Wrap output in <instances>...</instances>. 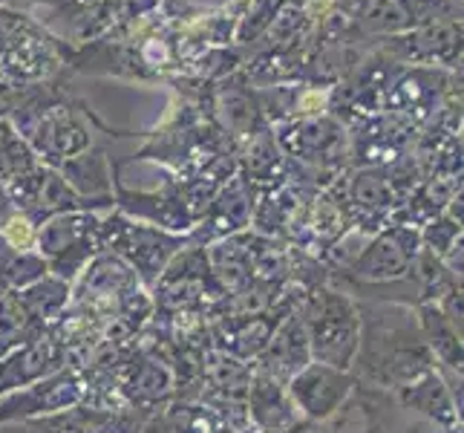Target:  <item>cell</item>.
I'll return each instance as SVG.
<instances>
[{
    "instance_id": "obj_9",
    "label": "cell",
    "mask_w": 464,
    "mask_h": 433,
    "mask_svg": "<svg viewBox=\"0 0 464 433\" xmlns=\"http://www.w3.org/2000/svg\"><path fill=\"white\" fill-rule=\"evenodd\" d=\"M58 75H70L55 50V32L18 9L9 26V35L0 50V78L14 87L53 82Z\"/></svg>"
},
{
    "instance_id": "obj_40",
    "label": "cell",
    "mask_w": 464,
    "mask_h": 433,
    "mask_svg": "<svg viewBox=\"0 0 464 433\" xmlns=\"http://www.w3.org/2000/svg\"><path fill=\"white\" fill-rule=\"evenodd\" d=\"M401 433H461V430H447V428H439V425H430L424 419H410Z\"/></svg>"
},
{
    "instance_id": "obj_20",
    "label": "cell",
    "mask_w": 464,
    "mask_h": 433,
    "mask_svg": "<svg viewBox=\"0 0 464 433\" xmlns=\"http://www.w3.org/2000/svg\"><path fill=\"white\" fill-rule=\"evenodd\" d=\"M341 191H343V202L349 214V229H358L372 237L383 226H390L398 200L390 188L387 171L349 168L341 176Z\"/></svg>"
},
{
    "instance_id": "obj_44",
    "label": "cell",
    "mask_w": 464,
    "mask_h": 433,
    "mask_svg": "<svg viewBox=\"0 0 464 433\" xmlns=\"http://www.w3.org/2000/svg\"><path fill=\"white\" fill-rule=\"evenodd\" d=\"M303 428H306V425H303ZM303 428H292V430H260V433H300Z\"/></svg>"
},
{
    "instance_id": "obj_34",
    "label": "cell",
    "mask_w": 464,
    "mask_h": 433,
    "mask_svg": "<svg viewBox=\"0 0 464 433\" xmlns=\"http://www.w3.org/2000/svg\"><path fill=\"white\" fill-rule=\"evenodd\" d=\"M26 315L35 320L38 330H50L55 320L70 310V283H63L55 275H44L32 286L18 292Z\"/></svg>"
},
{
    "instance_id": "obj_37",
    "label": "cell",
    "mask_w": 464,
    "mask_h": 433,
    "mask_svg": "<svg viewBox=\"0 0 464 433\" xmlns=\"http://www.w3.org/2000/svg\"><path fill=\"white\" fill-rule=\"evenodd\" d=\"M38 165L41 162H38L35 151H32L18 133H12L9 139L0 142V185L12 182L14 176H21Z\"/></svg>"
},
{
    "instance_id": "obj_14",
    "label": "cell",
    "mask_w": 464,
    "mask_h": 433,
    "mask_svg": "<svg viewBox=\"0 0 464 433\" xmlns=\"http://www.w3.org/2000/svg\"><path fill=\"white\" fill-rule=\"evenodd\" d=\"M372 46L404 67L461 70V18L424 24L404 32V35L372 41Z\"/></svg>"
},
{
    "instance_id": "obj_39",
    "label": "cell",
    "mask_w": 464,
    "mask_h": 433,
    "mask_svg": "<svg viewBox=\"0 0 464 433\" xmlns=\"http://www.w3.org/2000/svg\"><path fill=\"white\" fill-rule=\"evenodd\" d=\"M87 4H92V0H50L46 6L53 9V18H61L63 21V18H70L72 12H78L82 6H87Z\"/></svg>"
},
{
    "instance_id": "obj_23",
    "label": "cell",
    "mask_w": 464,
    "mask_h": 433,
    "mask_svg": "<svg viewBox=\"0 0 464 433\" xmlns=\"http://www.w3.org/2000/svg\"><path fill=\"white\" fill-rule=\"evenodd\" d=\"M257 194H260V188L237 171L231 180L219 188V194L211 200V205H208V212L202 214V220L188 231L190 246H202L205 249V246L217 243V240H222V237L248 231Z\"/></svg>"
},
{
    "instance_id": "obj_27",
    "label": "cell",
    "mask_w": 464,
    "mask_h": 433,
    "mask_svg": "<svg viewBox=\"0 0 464 433\" xmlns=\"http://www.w3.org/2000/svg\"><path fill=\"white\" fill-rule=\"evenodd\" d=\"M145 422V416L133 408L107 410L78 402L63 413L46 416V419H32L26 422V428L32 433H141Z\"/></svg>"
},
{
    "instance_id": "obj_30",
    "label": "cell",
    "mask_w": 464,
    "mask_h": 433,
    "mask_svg": "<svg viewBox=\"0 0 464 433\" xmlns=\"http://www.w3.org/2000/svg\"><path fill=\"white\" fill-rule=\"evenodd\" d=\"M246 413L251 419V428L257 433L260 430H292V428L306 425L300 419L295 402L289 399L285 384L266 376L257 367H254V376L246 393Z\"/></svg>"
},
{
    "instance_id": "obj_15",
    "label": "cell",
    "mask_w": 464,
    "mask_h": 433,
    "mask_svg": "<svg viewBox=\"0 0 464 433\" xmlns=\"http://www.w3.org/2000/svg\"><path fill=\"white\" fill-rule=\"evenodd\" d=\"M139 289H145V286H141V280L136 278V271L130 266L121 258H116V254L99 251L70 286V307L87 310L90 315L104 320L113 315L127 298L136 295Z\"/></svg>"
},
{
    "instance_id": "obj_29",
    "label": "cell",
    "mask_w": 464,
    "mask_h": 433,
    "mask_svg": "<svg viewBox=\"0 0 464 433\" xmlns=\"http://www.w3.org/2000/svg\"><path fill=\"white\" fill-rule=\"evenodd\" d=\"M55 171L82 200L95 202L104 212L113 208V182L121 168H116V159H110L107 148H102V144H90L87 151L70 156Z\"/></svg>"
},
{
    "instance_id": "obj_36",
    "label": "cell",
    "mask_w": 464,
    "mask_h": 433,
    "mask_svg": "<svg viewBox=\"0 0 464 433\" xmlns=\"http://www.w3.org/2000/svg\"><path fill=\"white\" fill-rule=\"evenodd\" d=\"M44 275H50V269H46V261L38 251H12L0 266V289L21 292V289L32 286Z\"/></svg>"
},
{
    "instance_id": "obj_25",
    "label": "cell",
    "mask_w": 464,
    "mask_h": 433,
    "mask_svg": "<svg viewBox=\"0 0 464 433\" xmlns=\"http://www.w3.org/2000/svg\"><path fill=\"white\" fill-rule=\"evenodd\" d=\"M392 399L398 408L415 416V419L447 430H461V396L450 388V381L441 376L439 367L404 384L401 390L392 393Z\"/></svg>"
},
{
    "instance_id": "obj_33",
    "label": "cell",
    "mask_w": 464,
    "mask_h": 433,
    "mask_svg": "<svg viewBox=\"0 0 464 433\" xmlns=\"http://www.w3.org/2000/svg\"><path fill=\"white\" fill-rule=\"evenodd\" d=\"M254 234L248 231H239L231 237H222L217 243L205 246V258L208 266H211L214 278L219 280V286L226 292H234L243 283L251 280V251H254Z\"/></svg>"
},
{
    "instance_id": "obj_8",
    "label": "cell",
    "mask_w": 464,
    "mask_h": 433,
    "mask_svg": "<svg viewBox=\"0 0 464 433\" xmlns=\"http://www.w3.org/2000/svg\"><path fill=\"white\" fill-rule=\"evenodd\" d=\"M349 21V44L363 46L424 24L461 18V0H334Z\"/></svg>"
},
{
    "instance_id": "obj_43",
    "label": "cell",
    "mask_w": 464,
    "mask_h": 433,
    "mask_svg": "<svg viewBox=\"0 0 464 433\" xmlns=\"http://www.w3.org/2000/svg\"><path fill=\"white\" fill-rule=\"evenodd\" d=\"M12 133H14V127L9 124V119H0V142L9 139Z\"/></svg>"
},
{
    "instance_id": "obj_7",
    "label": "cell",
    "mask_w": 464,
    "mask_h": 433,
    "mask_svg": "<svg viewBox=\"0 0 464 433\" xmlns=\"http://www.w3.org/2000/svg\"><path fill=\"white\" fill-rule=\"evenodd\" d=\"M185 246H190L188 234H173L165 229L148 226V222L124 217L116 208L113 212H104L99 222V249L121 258L136 271V278L141 280V286H145L148 292L156 286L165 266Z\"/></svg>"
},
{
    "instance_id": "obj_21",
    "label": "cell",
    "mask_w": 464,
    "mask_h": 433,
    "mask_svg": "<svg viewBox=\"0 0 464 433\" xmlns=\"http://www.w3.org/2000/svg\"><path fill=\"white\" fill-rule=\"evenodd\" d=\"M355 376L349 370H334L329 364L309 361L303 370L285 384L300 419L306 425H320L338 410L355 390Z\"/></svg>"
},
{
    "instance_id": "obj_32",
    "label": "cell",
    "mask_w": 464,
    "mask_h": 433,
    "mask_svg": "<svg viewBox=\"0 0 464 433\" xmlns=\"http://www.w3.org/2000/svg\"><path fill=\"white\" fill-rule=\"evenodd\" d=\"M237 171L257 188H275L292 176V162L280 151L271 127L237 144Z\"/></svg>"
},
{
    "instance_id": "obj_41",
    "label": "cell",
    "mask_w": 464,
    "mask_h": 433,
    "mask_svg": "<svg viewBox=\"0 0 464 433\" xmlns=\"http://www.w3.org/2000/svg\"><path fill=\"white\" fill-rule=\"evenodd\" d=\"M14 214V205H12V200L6 197V191H4V185H0V226L9 220Z\"/></svg>"
},
{
    "instance_id": "obj_42",
    "label": "cell",
    "mask_w": 464,
    "mask_h": 433,
    "mask_svg": "<svg viewBox=\"0 0 464 433\" xmlns=\"http://www.w3.org/2000/svg\"><path fill=\"white\" fill-rule=\"evenodd\" d=\"M4 6H14V9H21V6H26V4H50V0H0Z\"/></svg>"
},
{
    "instance_id": "obj_31",
    "label": "cell",
    "mask_w": 464,
    "mask_h": 433,
    "mask_svg": "<svg viewBox=\"0 0 464 433\" xmlns=\"http://www.w3.org/2000/svg\"><path fill=\"white\" fill-rule=\"evenodd\" d=\"M412 310H415V318H419L421 335H424L430 352H433L441 376L450 381H461V376H464L461 330L436 307V303H419V307H412Z\"/></svg>"
},
{
    "instance_id": "obj_2",
    "label": "cell",
    "mask_w": 464,
    "mask_h": 433,
    "mask_svg": "<svg viewBox=\"0 0 464 433\" xmlns=\"http://www.w3.org/2000/svg\"><path fill=\"white\" fill-rule=\"evenodd\" d=\"M355 303L361 312V344L349 373L358 384L395 393L433 370L436 359L424 341L412 307L372 300Z\"/></svg>"
},
{
    "instance_id": "obj_6",
    "label": "cell",
    "mask_w": 464,
    "mask_h": 433,
    "mask_svg": "<svg viewBox=\"0 0 464 433\" xmlns=\"http://www.w3.org/2000/svg\"><path fill=\"white\" fill-rule=\"evenodd\" d=\"M300 315L306 324L312 361L329 364L334 370H352L361 344L358 303L334 286H317L300 300Z\"/></svg>"
},
{
    "instance_id": "obj_11",
    "label": "cell",
    "mask_w": 464,
    "mask_h": 433,
    "mask_svg": "<svg viewBox=\"0 0 464 433\" xmlns=\"http://www.w3.org/2000/svg\"><path fill=\"white\" fill-rule=\"evenodd\" d=\"M222 295H226V289L214 278L202 246H185L165 266L156 286L150 289L156 312H182V310L208 312Z\"/></svg>"
},
{
    "instance_id": "obj_10",
    "label": "cell",
    "mask_w": 464,
    "mask_h": 433,
    "mask_svg": "<svg viewBox=\"0 0 464 433\" xmlns=\"http://www.w3.org/2000/svg\"><path fill=\"white\" fill-rule=\"evenodd\" d=\"M99 212H67L55 214L38 226L35 251L46 261L50 275L63 283H75V278L87 269V263L99 254Z\"/></svg>"
},
{
    "instance_id": "obj_35",
    "label": "cell",
    "mask_w": 464,
    "mask_h": 433,
    "mask_svg": "<svg viewBox=\"0 0 464 433\" xmlns=\"http://www.w3.org/2000/svg\"><path fill=\"white\" fill-rule=\"evenodd\" d=\"M38 335H44V330H38L35 320L26 315L18 292L14 289H0V359L12 349L35 341Z\"/></svg>"
},
{
    "instance_id": "obj_3",
    "label": "cell",
    "mask_w": 464,
    "mask_h": 433,
    "mask_svg": "<svg viewBox=\"0 0 464 433\" xmlns=\"http://www.w3.org/2000/svg\"><path fill=\"white\" fill-rule=\"evenodd\" d=\"M419 251V229L390 222L366 240L361 254L343 271H329V286L349 295L352 300L419 307L421 292L412 278V263Z\"/></svg>"
},
{
    "instance_id": "obj_24",
    "label": "cell",
    "mask_w": 464,
    "mask_h": 433,
    "mask_svg": "<svg viewBox=\"0 0 464 433\" xmlns=\"http://www.w3.org/2000/svg\"><path fill=\"white\" fill-rule=\"evenodd\" d=\"M159 0H92V4L63 18L70 26V44H87L99 38H130L139 24L156 12Z\"/></svg>"
},
{
    "instance_id": "obj_18",
    "label": "cell",
    "mask_w": 464,
    "mask_h": 433,
    "mask_svg": "<svg viewBox=\"0 0 464 433\" xmlns=\"http://www.w3.org/2000/svg\"><path fill=\"white\" fill-rule=\"evenodd\" d=\"M349 133V168H390L398 159H404L419 131L410 127L407 122L375 113L363 116L346 124Z\"/></svg>"
},
{
    "instance_id": "obj_19",
    "label": "cell",
    "mask_w": 464,
    "mask_h": 433,
    "mask_svg": "<svg viewBox=\"0 0 464 433\" xmlns=\"http://www.w3.org/2000/svg\"><path fill=\"white\" fill-rule=\"evenodd\" d=\"M312 197L314 188L295 180H285L275 188H260L251 214V231L295 246L306 229Z\"/></svg>"
},
{
    "instance_id": "obj_17",
    "label": "cell",
    "mask_w": 464,
    "mask_h": 433,
    "mask_svg": "<svg viewBox=\"0 0 464 433\" xmlns=\"http://www.w3.org/2000/svg\"><path fill=\"white\" fill-rule=\"evenodd\" d=\"M113 208L121 212L124 217L148 222V226L165 229L173 234H188L190 229L197 226L194 214L185 202L182 185L176 176H165L162 185L150 188V191H133L121 182V173L116 176L113 182Z\"/></svg>"
},
{
    "instance_id": "obj_16",
    "label": "cell",
    "mask_w": 464,
    "mask_h": 433,
    "mask_svg": "<svg viewBox=\"0 0 464 433\" xmlns=\"http://www.w3.org/2000/svg\"><path fill=\"white\" fill-rule=\"evenodd\" d=\"M199 104L208 113V119H211L234 144L257 136L271 127L263 116L257 90L246 84L239 75H228V78H222V82H202Z\"/></svg>"
},
{
    "instance_id": "obj_4",
    "label": "cell",
    "mask_w": 464,
    "mask_h": 433,
    "mask_svg": "<svg viewBox=\"0 0 464 433\" xmlns=\"http://www.w3.org/2000/svg\"><path fill=\"white\" fill-rule=\"evenodd\" d=\"M136 136L141 139V148L116 162V168H124L127 162H156L170 176H188L222 153H237V144L208 119L202 104L176 93L165 119Z\"/></svg>"
},
{
    "instance_id": "obj_28",
    "label": "cell",
    "mask_w": 464,
    "mask_h": 433,
    "mask_svg": "<svg viewBox=\"0 0 464 433\" xmlns=\"http://www.w3.org/2000/svg\"><path fill=\"white\" fill-rule=\"evenodd\" d=\"M63 367H70L67 352L61 349V344L50 332H44L35 341L12 349L0 359V396L9 390L26 388V384H35L46 376L63 370Z\"/></svg>"
},
{
    "instance_id": "obj_12",
    "label": "cell",
    "mask_w": 464,
    "mask_h": 433,
    "mask_svg": "<svg viewBox=\"0 0 464 433\" xmlns=\"http://www.w3.org/2000/svg\"><path fill=\"white\" fill-rule=\"evenodd\" d=\"M461 82V70H441V67H404L395 75L387 90L381 113L407 122L415 131L439 113L447 93Z\"/></svg>"
},
{
    "instance_id": "obj_26",
    "label": "cell",
    "mask_w": 464,
    "mask_h": 433,
    "mask_svg": "<svg viewBox=\"0 0 464 433\" xmlns=\"http://www.w3.org/2000/svg\"><path fill=\"white\" fill-rule=\"evenodd\" d=\"M309 361H312L309 335H306V324H303V315L297 307L289 315L280 318L277 330L271 332V339L257 356V361H254V367L263 370L266 376L277 379L280 384H289Z\"/></svg>"
},
{
    "instance_id": "obj_38",
    "label": "cell",
    "mask_w": 464,
    "mask_h": 433,
    "mask_svg": "<svg viewBox=\"0 0 464 433\" xmlns=\"http://www.w3.org/2000/svg\"><path fill=\"white\" fill-rule=\"evenodd\" d=\"M0 240H4L12 251H35L38 226L26 214L14 212L4 226H0Z\"/></svg>"
},
{
    "instance_id": "obj_5",
    "label": "cell",
    "mask_w": 464,
    "mask_h": 433,
    "mask_svg": "<svg viewBox=\"0 0 464 433\" xmlns=\"http://www.w3.org/2000/svg\"><path fill=\"white\" fill-rule=\"evenodd\" d=\"M280 151L292 162L289 180L314 191L329 188L349 171V133L332 113L314 119H295L271 127Z\"/></svg>"
},
{
    "instance_id": "obj_22",
    "label": "cell",
    "mask_w": 464,
    "mask_h": 433,
    "mask_svg": "<svg viewBox=\"0 0 464 433\" xmlns=\"http://www.w3.org/2000/svg\"><path fill=\"white\" fill-rule=\"evenodd\" d=\"M404 410L395 405L392 393L355 384L346 402L326 422L309 425L312 433H401L407 422H398Z\"/></svg>"
},
{
    "instance_id": "obj_45",
    "label": "cell",
    "mask_w": 464,
    "mask_h": 433,
    "mask_svg": "<svg viewBox=\"0 0 464 433\" xmlns=\"http://www.w3.org/2000/svg\"><path fill=\"white\" fill-rule=\"evenodd\" d=\"M300 433H312V428H309V425H306V428H303V430H300Z\"/></svg>"
},
{
    "instance_id": "obj_13",
    "label": "cell",
    "mask_w": 464,
    "mask_h": 433,
    "mask_svg": "<svg viewBox=\"0 0 464 433\" xmlns=\"http://www.w3.org/2000/svg\"><path fill=\"white\" fill-rule=\"evenodd\" d=\"M84 399V376L75 367L46 376L26 388L9 390L0 396V428L4 425H26L32 419H46L75 408Z\"/></svg>"
},
{
    "instance_id": "obj_1",
    "label": "cell",
    "mask_w": 464,
    "mask_h": 433,
    "mask_svg": "<svg viewBox=\"0 0 464 433\" xmlns=\"http://www.w3.org/2000/svg\"><path fill=\"white\" fill-rule=\"evenodd\" d=\"M9 124L46 168H61L70 156L87 151L95 144V131L113 139L136 136L107 124L84 99H78L70 90V75L21 87V99L9 113Z\"/></svg>"
}]
</instances>
